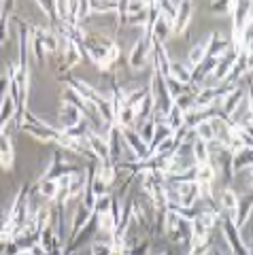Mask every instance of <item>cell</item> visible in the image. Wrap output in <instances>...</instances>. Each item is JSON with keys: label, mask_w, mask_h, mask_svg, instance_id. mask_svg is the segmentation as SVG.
Instances as JSON below:
<instances>
[{"label": "cell", "mask_w": 253, "mask_h": 255, "mask_svg": "<svg viewBox=\"0 0 253 255\" xmlns=\"http://www.w3.org/2000/svg\"><path fill=\"white\" fill-rule=\"evenodd\" d=\"M194 136L198 140H204V142H211L215 140V132H213V126H211V119H204L198 126L194 128Z\"/></svg>", "instance_id": "d4e9b609"}, {"label": "cell", "mask_w": 253, "mask_h": 255, "mask_svg": "<svg viewBox=\"0 0 253 255\" xmlns=\"http://www.w3.org/2000/svg\"><path fill=\"white\" fill-rule=\"evenodd\" d=\"M30 36H32V53H34V60L38 66H45V58H47V51H45V47H43V41L38 38L32 28H30Z\"/></svg>", "instance_id": "83f0119b"}, {"label": "cell", "mask_w": 253, "mask_h": 255, "mask_svg": "<svg viewBox=\"0 0 253 255\" xmlns=\"http://www.w3.org/2000/svg\"><path fill=\"white\" fill-rule=\"evenodd\" d=\"M90 9H92V15H107V13H115L117 15V9H120V2H90Z\"/></svg>", "instance_id": "f1b7e54d"}, {"label": "cell", "mask_w": 253, "mask_h": 255, "mask_svg": "<svg viewBox=\"0 0 253 255\" xmlns=\"http://www.w3.org/2000/svg\"><path fill=\"white\" fill-rule=\"evenodd\" d=\"M96 109H98V117L102 119V122H105L107 126H115V109H113V105H111V98H105Z\"/></svg>", "instance_id": "484cf974"}, {"label": "cell", "mask_w": 253, "mask_h": 255, "mask_svg": "<svg viewBox=\"0 0 253 255\" xmlns=\"http://www.w3.org/2000/svg\"><path fill=\"white\" fill-rule=\"evenodd\" d=\"M21 130H26V134H30V136L36 138L38 142H55L58 136H60V130H55V128H51L49 124H45V126H30V124H26Z\"/></svg>", "instance_id": "5bb4252c"}, {"label": "cell", "mask_w": 253, "mask_h": 255, "mask_svg": "<svg viewBox=\"0 0 253 255\" xmlns=\"http://www.w3.org/2000/svg\"><path fill=\"white\" fill-rule=\"evenodd\" d=\"M149 251H151V238H140L136 247L128 251V255H149Z\"/></svg>", "instance_id": "836d02e7"}, {"label": "cell", "mask_w": 253, "mask_h": 255, "mask_svg": "<svg viewBox=\"0 0 253 255\" xmlns=\"http://www.w3.org/2000/svg\"><path fill=\"white\" fill-rule=\"evenodd\" d=\"M149 32H151L153 45H164L166 41H168V36L172 34V21H168L164 15H160L157 21L153 23V28L149 30Z\"/></svg>", "instance_id": "e0dca14e"}, {"label": "cell", "mask_w": 253, "mask_h": 255, "mask_svg": "<svg viewBox=\"0 0 253 255\" xmlns=\"http://www.w3.org/2000/svg\"><path fill=\"white\" fill-rule=\"evenodd\" d=\"M134 130H136V134L140 136V140H143L147 147H151L153 136H155V122H153V117H151V119H145V122H138Z\"/></svg>", "instance_id": "44dd1931"}, {"label": "cell", "mask_w": 253, "mask_h": 255, "mask_svg": "<svg viewBox=\"0 0 253 255\" xmlns=\"http://www.w3.org/2000/svg\"><path fill=\"white\" fill-rule=\"evenodd\" d=\"M166 124L172 128V132L179 130L181 126H185V113L175 105V102H172V107H170V111H168V115H166Z\"/></svg>", "instance_id": "cb8c5ba5"}, {"label": "cell", "mask_w": 253, "mask_h": 255, "mask_svg": "<svg viewBox=\"0 0 253 255\" xmlns=\"http://www.w3.org/2000/svg\"><path fill=\"white\" fill-rule=\"evenodd\" d=\"M243 98H245V92H243V87H239L236 85L232 92H228L224 98H221L219 102H221V115H224L228 122H230V117L234 115V111L239 109V105L243 102Z\"/></svg>", "instance_id": "4fadbf2b"}, {"label": "cell", "mask_w": 253, "mask_h": 255, "mask_svg": "<svg viewBox=\"0 0 253 255\" xmlns=\"http://www.w3.org/2000/svg\"><path fill=\"white\" fill-rule=\"evenodd\" d=\"M215 177H217V168H215V164L209 162V164H200V166H196V170H194V181L196 183H215Z\"/></svg>", "instance_id": "ffe728a7"}, {"label": "cell", "mask_w": 253, "mask_h": 255, "mask_svg": "<svg viewBox=\"0 0 253 255\" xmlns=\"http://www.w3.org/2000/svg\"><path fill=\"white\" fill-rule=\"evenodd\" d=\"M90 255H120V253H115L113 249V245H109V243H98V241H94L90 245Z\"/></svg>", "instance_id": "f546056e"}, {"label": "cell", "mask_w": 253, "mask_h": 255, "mask_svg": "<svg viewBox=\"0 0 253 255\" xmlns=\"http://www.w3.org/2000/svg\"><path fill=\"white\" fill-rule=\"evenodd\" d=\"M209 9L213 13H232V2H211Z\"/></svg>", "instance_id": "8d00e7d4"}, {"label": "cell", "mask_w": 253, "mask_h": 255, "mask_svg": "<svg viewBox=\"0 0 253 255\" xmlns=\"http://www.w3.org/2000/svg\"><path fill=\"white\" fill-rule=\"evenodd\" d=\"M111 204H113V194H105L100 196L96 204H94V215H102V213H111Z\"/></svg>", "instance_id": "4dcf8cb0"}, {"label": "cell", "mask_w": 253, "mask_h": 255, "mask_svg": "<svg viewBox=\"0 0 253 255\" xmlns=\"http://www.w3.org/2000/svg\"><path fill=\"white\" fill-rule=\"evenodd\" d=\"M88 181H90L88 166H85V168H75L73 172H70V183H68V196H70V200H81Z\"/></svg>", "instance_id": "ba28073f"}, {"label": "cell", "mask_w": 253, "mask_h": 255, "mask_svg": "<svg viewBox=\"0 0 253 255\" xmlns=\"http://www.w3.org/2000/svg\"><path fill=\"white\" fill-rule=\"evenodd\" d=\"M192 155H194L196 166L211 162V153H209V147H207V142L204 140H198V138L192 140Z\"/></svg>", "instance_id": "7402d4cb"}, {"label": "cell", "mask_w": 253, "mask_h": 255, "mask_svg": "<svg viewBox=\"0 0 253 255\" xmlns=\"http://www.w3.org/2000/svg\"><path fill=\"white\" fill-rule=\"evenodd\" d=\"M253 166V149L251 147H243L239 151H234L232 153V172H241L245 168H249Z\"/></svg>", "instance_id": "d6986e66"}, {"label": "cell", "mask_w": 253, "mask_h": 255, "mask_svg": "<svg viewBox=\"0 0 253 255\" xmlns=\"http://www.w3.org/2000/svg\"><path fill=\"white\" fill-rule=\"evenodd\" d=\"M36 6L41 9V13L49 19L53 26L58 23V13H55V2H36Z\"/></svg>", "instance_id": "d6a6232c"}, {"label": "cell", "mask_w": 253, "mask_h": 255, "mask_svg": "<svg viewBox=\"0 0 253 255\" xmlns=\"http://www.w3.org/2000/svg\"><path fill=\"white\" fill-rule=\"evenodd\" d=\"M122 132V140H124V147H128L132 151V157L134 162H143V159L149 157V153H151V149H149L143 140H140V136L136 134V130L134 128H120Z\"/></svg>", "instance_id": "3957f363"}, {"label": "cell", "mask_w": 253, "mask_h": 255, "mask_svg": "<svg viewBox=\"0 0 253 255\" xmlns=\"http://www.w3.org/2000/svg\"><path fill=\"white\" fill-rule=\"evenodd\" d=\"M239 202H241V198L236 194V189L224 187V191H221V196H219V206H217L221 217H228V219L234 221L236 211H239Z\"/></svg>", "instance_id": "8992f818"}, {"label": "cell", "mask_w": 253, "mask_h": 255, "mask_svg": "<svg viewBox=\"0 0 253 255\" xmlns=\"http://www.w3.org/2000/svg\"><path fill=\"white\" fill-rule=\"evenodd\" d=\"M9 85H11V77H9V73L0 75V102H2L4 96H9Z\"/></svg>", "instance_id": "e575fe53"}, {"label": "cell", "mask_w": 253, "mask_h": 255, "mask_svg": "<svg viewBox=\"0 0 253 255\" xmlns=\"http://www.w3.org/2000/svg\"><path fill=\"white\" fill-rule=\"evenodd\" d=\"M60 126H62V130H70V128H77L79 124H83L85 122V115L79 111L75 105H70V102H64L62 100V105H60Z\"/></svg>", "instance_id": "52a82bcc"}, {"label": "cell", "mask_w": 253, "mask_h": 255, "mask_svg": "<svg viewBox=\"0 0 253 255\" xmlns=\"http://www.w3.org/2000/svg\"><path fill=\"white\" fill-rule=\"evenodd\" d=\"M85 55L94 62V66L98 70H111L115 66V62L120 60V45L111 43V45H90L83 47Z\"/></svg>", "instance_id": "6da1fadb"}, {"label": "cell", "mask_w": 253, "mask_h": 255, "mask_svg": "<svg viewBox=\"0 0 253 255\" xmlns=\"http://www.w3.org/2000/svg\"><path fill=\"white\" fill-rule=\"evenodd\" d=\"M151 53H153V38H151V32L145 30V34H140L130 49V55H128L130 68H134V70L143 68L149 62V55Z\"/></svg>", "instance_id": "7a4b0ae2"}, {"label": "cell", "mask_w": 253, "mask_h": 255, "mask_svg": "<svg viewBox=\"0 0 253 255\" xmlns=\"http://www.w3.org/2000/svg\"><path fill=\"white\" fill-rule=\"evenodd\" d=\"M88 145H90V149H92L94 157H96L100 164L111 162V149H109V142H107L105 136H100V134H96V132L90 130V132H88Z\"/></svg>", "instance_id": "8fae6325"}, {"label": "cell", "mask_w": 253, "mask_h": 255, "mask_svg": "<svg viewBox=\"0 0 253 255\" xmlns=\"http://www.w3.org/2000/svg\"><path fill=\"white\" fill-rule=\"evenodd\" d=\"M228 51H230V41H226V38H219L215 34V38H213V43L209 47V58L219 60V58H224Z\"/></svg>", "instance_id": "603a6c76"}, {"label": "cell", "mask_w": 253, "mask_h": 255, "mask_svg": "<svg viewBox=\"0 0 253 255\" xmlns=\"http://www.w3.org/2000/svg\"><path fill=\"white\" fill-rule=\"evenodd\" d=\"M209 245H204V247H189V253L187 255H209Z\"/></svg>", "instance_id": "74e56055"}, {"label": "cell", "mask_w": 253, "mask_h": 255, "mask_svg": "<svg viewBox=\"0 0 253 255\" xmlns=\"http://www.w3.org/2000/svg\"><path fill=\"white\" fill-rule=\"evenodd\" d=\"M253 217V196L249 198H243V200L239 202V211H236V217H234V226L236 230H245V226L251 221Z\"/></svg>", "instance_id": "ac0fdd59"}, {"label": "cell", "mask_w": 253, "mask_h": 255, "mask_svg": "<svg viewBox=\"0 0 253 255\" xmlns=\"http://www.w3.org/2000/svg\"><path fill=\"white\" fill-rule=\"evenodd\" d=\"M194 4L192 2H179V11H177V17H175V23H172V34H181L185 32L189 21L194 17Z\"/></svg>", "instance_id": "9a60e30c"}, {"label": "cell", "mask_w": 253, "mask_h": 255, "mask_svg": "<svg viewBox=\"0 0 253 255\" xmlns=\"http://www.w3.org/2000/svg\"><path fill=\"white\" fill-rule=\"evenodd\" d=\"M213 38H215V32H209L204 41L196 43L192 49H189V53H187V64H189L192 68H198L200 64L209 58V47H211V43H213Z\"/></svg>", "instance_id": "30bf717a"}, {"label": "cell", "mask_w": 253, "mask_h": 255, "mask_svg": "<svg viewBox=\"0 0 253 255\" xmlns=\"http://www.w3.org/2000/svg\"><path fill=\"white\" fill-rule=\"evenodd\" d=\"M166 79V87H168V94H170V98L175 100L179 98V96H183L187 92H192V85H183V83H179L175 81V79H170V77H164Z\"/></svg>", "instance_id": "4316f807"}, {"label": "cell", "mask_w": 253, "mask_h": 255, "mask_svg": "<svg viewBox=\"0 0 253 255\" xmlns=\"http://www.w3.org/2000/svg\"><path fill=\"white\" fill-rule=\"evenodd\" d=\"M124 255H128V253H124Z\"/></svg>", "instance_id": "60d3db41"}, {"label": "cell", "mask_w": 253, "mask_h": 255, "mask_svg": "<svg viewBox=\"0 0 253 255\" xmlns=\"http://www.w3.org/2000/svg\"><path fill=\"white\" fill-rule=\"evenodd\" d=\"M170 79L183 83V85H192L194 83V68L187 62H170Z\"/></svg>", "instance_id": "2e32d148"}, {"label": "cell", "mask_w": 253, "mask_h": 255, "mask_svg": "<svg viewBox=\"0 0 253 255\" xmlns=\"http://www.w3.org/2000/svg\"><path fill=\"white\" fill-rule=\"evenodd\" d=\"M236 174H245V181H243V187L251 191L253 189V166H249V168H245L241 172H236Z\"/></svg>", "instance_id": "d590c367"}, {"label": "cell", "mask_w": 253, "mask_h": 255, "mask_svg": "<svg viewBox=\"0 0 253 255\" xmlns=\"http://www.w3.org/2000/svg\"><path fill=\"white\" fill-rule=\"evenodd\" d=\"M251 251H253V249H251Z\"/></svg>", "instance_id": "b9f144b4"}, {"label": "cell", "mask_w": 253, "mask_h": 255, "mask_svg": "<svg viewBox=\"0 0 253 255\" xmlns=\"http://www.w3.org/2000/svg\"><path fill=\"white\" fill-rule=\"evenodd\" d=\"M160 11H162V15L166 19L175 23L177 11H179V2H168V0H162V2H160Z\"/></svg>", "instance_id": "1f68e13d"}, {"label": "cell", "mask_w": 253, "mask_h": 255, "mask_svg": "<svg viewBox=\"0 0 253 255\" xmlns=\"http://www.w3.org/2000/svg\"><path fill=\"white\" fill-rule=\"evenodd\" d=\"M160 255H170V253H160Z\"/></svg>", "instance_id": "ab89813d"}, {"label": "cell", "mask_w": 253, "mask_h": 255, "mask_svg": "<svg viewBox=\"0 0 253 255\" xmlns=\"http://www.w3.org/2000/svg\"><path fill=\"white\" fill-rule=\"evenodd\" d=\"M62 83H66V87H73V90L81 96L83 100L92 102V105H100L105 98H109V94H102L98 87H94L92 83L83 81V79H62Z\"/></svg>", "instance_id": "277c9868"}, {"label": "cell", "mask_w": 253, "mask_h": 255, "mask_svg": "<svg viewBox=\"0 0 253 255\" xmlns=\"http://www.w3.org/2000/svg\"><path fill=\"white\" fill-rule=\"evenodd\" d=\"M15 162V147H13V136L9 132L0 130V168L2 170H13Z\"/></svg>", "instance_id": "9c48e42d"}, {"label": "cell", "mask_w": 253, "mask_h": 255, "mask_svg": "<svg viewBox=\"0 0 253 255\" xmlns=\"http://www.w3.org/2000/svg\"><path fill=\"white\" fill-rule=\"evenodd\" d=\"M94 215V211H90V209H85V206L79 202V206H77V211L73 213V223H70V230H68V243L73 241V238H77L79 234H81V230L88 226V223L94 219L92 217Z\"/></svg>", "instance_id": "7c38bea8"}, {"label": "cell", "mask_w": 253, "mask_h": 255, "mask_svg": "<svg viewBox=\"0 0 253 255\" xmlns=\"http://www.w3.org/2000/svg\"><path fill=\"white\" fill-rule=\"evenodd\" d=\"M247 98H249V111H251V122H253V85L249 83V94H247Z\"/></svg>", "instance_id": "f35d334b"}, {"label": "cell", "mask_w": 253, "mask_h": 255, "mask_svg": "<svg viewBox=\"0 0 253 255\" xmlns=\"http://www.w3.org/2000/svg\"><path fill=\"white\" fill-rule=\"evenodd\" d=\"M64 41V66L60 68V73H66V70L70 68H75L77 64H81L83 62V45L81 43H77L73 41V38H62Z\"/></svg>", "instance_id": "5b68a950"}]
</instances>
